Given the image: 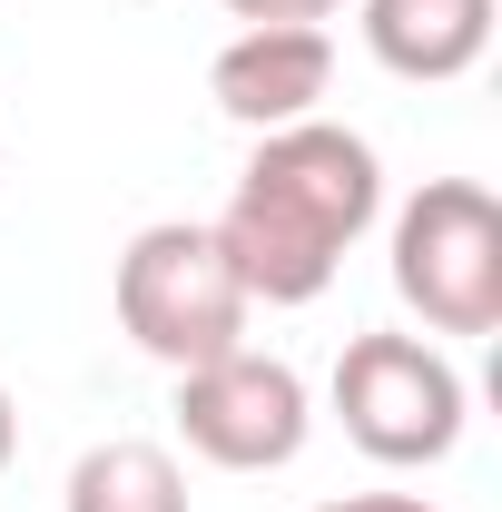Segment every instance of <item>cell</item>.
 Wrapping results in <instances>:
<instances>
[{"label": "cell", "instance_id": "6da1fadb", "mask_svg": "<svg viewBox=\"0 0 502 512\" xmlns=\"http://www.w3.org/2000/svg\"><path fill=\"white\" fill-rule=\"evenodd\" d=\"M384 217V158L375 138L335 119H296L266 128L247 158V178L217 217V247L237 266L247 306H315L335 286L345 247Z\"/></svg>", "mask_w": 502, "mask_h": 512}, {"label": "cell", "instance_id": "7a4b0ae2", "mask_svg": "<svg viewBox=\"0 0 502 512\" xmlns=\"http://www.w3.org/2000/svg\"><path fill=\"white\" fill-rule=\"evenodd\" d=\"M119 325L138 355H158L168 375H188L207 355H237L247 345V286L217 247V227H188V217H158L119 247Z\"/></svg>", "mask_w": 502, "mask_h": 512}, {"label": "cell", "instance_id": "3957f363", "mask_svg": "<svg viewBox=\"0 0 502 512\" xmlns=\"http://www.w3.org/2000/svg\"><path fill=\"white\" fill-rule=\"evenodd\" d=\"M394 296L434 335L502 325V197L483 178H424L394 207Z\"/></svg>", "mask_w": 502, "mask_h": 512}, {"label": "cell", "instance_id": "277c9868", "mask_svg": "<svg viewBox=\"0 0 502 512\" xmlns=\"http://www.w3.org/2000/svg\"><path fill=\"white\" fill-rule=\"evenodd\" d=\"M463 375L424 335H355L335 355V424L375 463H443L463 444Z\"/></svg>", "mask_w": 502, "mask_h": 512}, {"label": "cell", "instance_id": "5b68a950", "mask_svg": "<svg viewBox=\"0 0 502 512\" xmlns=\"http://www.w3.org/2000/svg\"><path fill=\"white\" fill-rule=\"evenodd\" d=\"M178 434H188L197 463H217V473H276V463H296L315 434V394L306 375L286 365V355H207L178 375Z\"/></svg>", "mask_w": 502, "mask_h": 512}, {"label": "cell", "instance_id": "8992f818", "mask_svg": "<svg viewBox=\"0 0 502 512\" xmlns=\"http://www.w3.org/2000/svg\"><path fill=\"white\" fill-rule=\"evenodd\" d=\"M325 89H335V40L306 30V20H266V30H237L217 69H207V99L227 109L237 128H296L325 119Z\"/></svg>", "mask_w": 502, "mask_h": 512}, {"label": "cell", "instance_id": "52a82bcc", "mask_svg": "<svg viewBox=\"0 0 502 512\" xmlns=\"http://www.w3.org/2000/svg\"><path fill=\"white\" fill-rule=\"evenodd\" d=\"M493 40V0H365V50L394 79H463Z\"/></svg>", "mask_w": 502, "mask_h": 512}, {"label": "cell", "instance_id": "ba28073f", "mask_svg": "<svg viewBox=\"0 0 502 512\" xmlns=\"http://www.w3.org/2000/svg\"><path fill=\"white\" fill-rule=\"evenodd\" d=\"M69 512H188V473L178 453L148 444V434H119V444H89L69 463Z\"/></svg>", "mask_w": 502, "mask_h": 512}, {"label": "cell", "instance_id": "9c48e42d", "mask_svg": "<svg viewBox=\"0 0 502 512\" xmlns=\"http://www.w3.org/2000/svg\"><path fill=\"white\" fill-rule=\"evenodd\" d=\"M227 10H237V20H247V30H266V20H335V10H345V0H227Z\"/></svg>", "mask_w": 502, "mask_h": 512}, {"label": "cell", "instance_id": "30bf717a", "mask_svg": "<svg viewBox=\"0 0 502 512\" xmlns=\"http://www.w3.org/2000/svg\"><path fill=\"white\" fill-rule=\"evenodd\" d=\"M315 512H434L424 493H345V503H315Z\"/></svg>", "mask_w": 502, "mask_h": 512}, {"label": "cell", "instance_id": "8fae6325", "mask_svg": "<svg viewBox=\"0 0 502 512\" xmlns=\"http://www.w3.org/2000/svg\"><path fill=\"white\" fill-rule=\"evenodd\" d=\"M10 453H20V414H10V384H0V473H10Z\"/></svg>", "mask_w": 502, "mask_h": 512}]
</instances>
